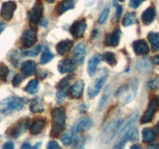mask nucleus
Listing matches in <instances>:
<instances>
[{
    "instance_id": "f257e3e1",
    "label": "nucleus",
    "mask_w": 159,
    "mask_h": 149,
    "mask_svg": "<svg viewBox=\"0 0 159 149\" xmlns=\"http://www.w3.org/2000/svg\"><path fill=\"white\" fill-rule=\"evenodd\" d=\"M52 118V127L51 136L52 138H58L61 133L64 130L66 121V113L63 107L55 108L51 111Z\"/></svg>"
},
{
    "instance_id": "f03ea898",
    "label": "nucleus",
    "mask_w": 159,
    "mask_h": 149,
    "mask_svg": "<svg viewBox=\"0 0 159 149\" xmlns=\"http://www.w3.org/2000/svg\"><path fill=\"white\" fill-rule=\"evenodd\" d=\"M24 106V101L22 98L12 96L2 99L0 102V113L2 114H10L15 111L22 110Z\"/></svg>"
},
{
    "instance_id": "7ed1b4c3",
    "label": "nucleus",
    "mask_w": 159,
    "mask_h": 149,
    "mask_svg": "<svg viewBox=\"0 0 159 149\" xmlns=\"http://www.w3.org/2000/svg\"><path fill=\"white\" fill-rule=\"evenodd\" d=\"M138 81L137 79L131 80L127 85H124V87H123L122 89L119 93L120 105L124 106L131 102L136 96L137 93H138Z\"/></svg>"
},
{
    "instance_id": "20e7f679",
    "label": "nucleus",
    "mask_w": 159,
    "mask_h": 149,
    "mask_svg": "<svg viewBox=\"0 0 159 149\" xmlns=\"http://www.w3.org/2000/svg\"><path fill=\"white\" fill-rule=\"evenodd\" d=\"M123 120L119 119L113 120L107 124L104 127L103 130L100 135V141L104 144H107L111 142L116 134L117 133L118 130L120 128L123 124Z\"/></svg>"
},
{
    "instance_id": "39448f33",
    "label": "nucleus",
    "mask_w": 159,
    "mask_h": 149,
    "mask_svg": "<svg viewBox=\"0 0 159 149\" xmlns=\"http://www.w3.org/2000/svg\"><path fill=\"white\" fill-rule=\"evenodd\" d=\"M30 126V120L26 118V119H21L17 121L16 124L11 126L6 131V134L12 138H17L23 134Z\"/></svg>"
},
{
    "instance_id": "423d86ee",
    "label": "nucleus",
    "mask_w": 159,
    "mask_h": 149,
    "mask_svg": "<svg viewBox=\"0 0 159 149\" xmlns=\"http://www.w3.org/2000/svg\"><path fill=\"white\" fill-rule=\"evenodd\" d=\"M107 78V71H106V72L104 71L102 74H101L100 75L98 76L93 82L89 85L88 88V96H89V98H94L99 94V93L100 92L101 88H102V85H103L104 82H105L106 79Z\"/></svg>"
},
{
    "instance_id": "0eeeda50",
    "label": "nucleus",
    "mask_w": 159,
    "mask_h": 149,
    "mask_svg": "<svg viewBox=\"0 0 159 149\" xmlns=\"http://www.w3.org/2000/svg\"><path fill=\"white\" fill-rule=\"evenodd\" d=\"M43 4L40 0H37L31 10L29 12V22L31 26L34 27L41 20L43 14Z\"/></svg>"
},
{
    "instance_id": "6e6552de",
    "label": "nucleus",
    "mask_w": 159,
    "mask_h": 149,
    "mask_svg": "<svg viewBox=\"0 0 159 149\" xmlns=\"http://www.w3.org/2000/svg\"><path fill=\"white\" fill-rule=\"evenodd\" d=\"M93 125L91 119L89 117H80L74 123L71 128L72 135H76L82 131H85Z\"/></svg>"
},
{
    "instance_id": "1a4fd4ad",
    "label": "nucleus",
    "mask_w": 159,
    "mask_h": 149,
    "mask_svg": "<svg viewBox=\"0 0 159 149\" xmlns=\"http://www.w3.org/2000/svg\"><path fill=\"white\" fill-rule=\"evenodd\" d=\"M37 40V32L34 29L30 28V29H26L23 32V35L21 37L22 44L24 47L29 48L32 47Z\"/></svg>"
},
{
    "instance_id": "9d476101",
    "label": "nucleus",
    "mask_w": 159,
    "mask_h": 149,
    "mask_svg": "<svg viewBox=\"0 0 159 149\" xmlns=\"http://www.w3.org/2000/svg\"><path fill=\"white\" fill-rule=\"evenodd\" d=\"M138 115H139L138 112H135L134 114H132L130 116V119L128 120L127 124L124 125V127H123L120 133V140H124V141H128V139H127V135L131 131L132 129L134 128V126L135 123L137 122V120L138 118Z\"/></svg>"
},
{
    "instance_id": "9b49d317",
    "label": "nucleus",
    "mask_w": 159,
    "mask_h": 149,
    "mask_svg": "<svg viewBox=\"0 0 159 149\" xmlns=\"http://www.w3.org/2000/svg\"><path fill=\"white\" fill-rule=\"evenodd\" d=\"M16 9V4L13 1L6 2L2 4L0 11V15L4 20H9L12 19L14 12Z\"/></svg>"
},
{
    "instance_id": "f8f14e48",
    "label": "nucleus",
    "mask_w": 159,
    "mask_h": 149,
    "mask_svg": "<svg viewBox=\"0 0 159 149\" xmlns=\"http://www.w3.org/2000/svg\"><path fill=\"white\" fill-rule=\"evenodd\" d=\"M85 54H86V47L85 43L81 42L78 43L73 50L72 57L76 63L82 65L85 60Z\"/></svg>"
},
{
    "instance_id": "ddd939ff",
    "label": "nucleus",
    "mask_w": 159,
    "mask_h": 149,
    "mask_svg": "<svg viewBox=\"0 0 159 149\" xmlns=\"http://www.w3.org/2000/svg\"><path fill=\"white\" fill-rule=\"evenodd\" d=\"M86 23L84 20L75 21L70 27V32L75 38H81L85 33Z\"/></svg>"
},
{
    "instance_id": "4468645a",
    "label": "nucleus",
    "mask_w": 159,
    "mask_h": 149,
    "mask_svg": "<svg viewBox=\"0 0 159 149\" xmlns=\"http://www.w3.org/2000/svg\"><path fill=\"white\" fill-rule=\"evenodd\" d=\"M156 105L157 102L155 100H152L149 103L148 106L147 110H146L145 113H144L143 116L141 119V124H147V123H150L151 121L153 120L154 116L155 114V111H156Z\"/></svg>"
},
{
    "instance_id": "2eb2a0df",
    "label": "nucleus",
    "mask_w": 159,
    "mask_h": 149,
    "mask_svg": "<svg viewBox=\"0 0 159 149\" xmlns=\"http://www.w3.org/2000/svg\"><path fill=\"white\" fill-rule=\"evenodd\" d=\"M120 29H115L111 34H107L104 39V43L109 47H116L120 43Z\"/></svg>"
},
{
    "instance_id": "dca6fc26",
    "label": "nucleus",
    "mask_w": 159,
    "mask_h": 149,
    "mask_svg": "<svg viewBox=\"0 0 159 149\" xmlns=\"http://www.w3.org/2000/svg\"><path fill=\"white\" fill-rule=\"evenodd\" d=\"M46 120L43 117H37L34 120L30 127V132L31 134L37 135L40 133L44 128Z\"/></svg>"
},
{
    "instance_id": "f3484780",
    "label": "nucleus",
    "mask_w": 159,
    "mask_h": 149,
    "mask_svg": "<svg viewBox=\"0 0 159 149\" xmlns=\"http://www.w3.org/2000/svg\"><path fill=\"white\" fill-rule=\"evenodd\" d=\"M75 63L71 59L66 58L61 61L57 65L58 71L61 74L64 73H71L75 71Z\"/></svg>"
},
{
    "instance_id": "a211bd4d",
    "label": "nucleus",
    "mask_w": 159,
    "mask_h": 149,
    "mask_svg": "<svg viewBox=\"0 0 159 149\" xmlns=\"http://www.w3.org/2000/svg\"><path fill=\"white\" fill-rule=\"evenodd\" d=\"M133 48L134 52L138 55H147L149 53V47L144 40H139L134 42Z\"/></svg>"
},
{
    "instance_id": "6ab92c4d",
    "label": "nucleus",
    "mask_w": 159,
    "mask_h": 149,
    "mask_svg": "<svg viewBox=\"0 0 159 149\" xmlns=\"http://www.w3.org/2000/svg\"><path fill=\"white\" fill-rule=\"evenodd\" d=\"M84 82L82 80H79L70 88L69 94L73 99H79L82 96L84 90Z\"/></svg>"
},
{
    "instance_id": "aec40b11",
    "label": "nucleus",
    "mask_w": 159,
    "mask_h": 149,
    "mask_svg": "<svg viewBox=\"0 0 159 149\" xmlns=\"http://www.w3.org/2000/svg\"><path fill=\"white\" fill-rule=\"evenodd\" d=\"M102 59V55L99 54H96L89 60L88 66H87V71L89 75H93L97 70L98 65Z\"/></svg>"
},
{
    "instance_id": "412c9836",
    "label": "nucleus",
    "mask_w": 159,
    "mask_h": 149,
    "mask_svg": "<svg viewBox=\"0 0 159 149\" xmlns=\"http://www.w3.org/2000/svg\"><path fill=\"white\" fill-rule=\"evenodd\" d=\"M73 47V41L71 40H64L59 42L56 46V50L58 54L65 55Z\"/></svg>"
},
{
    "instance_id": "4be33fe9",
    "label": "nucleus",
    "mask_w": 159,
    "mask_h": 149,
    "mask_svg": "<svg viewBox=\"0 0 159 149\" xmlns=\"http://www.w3.org/2000/svg\"><path fill=\"white\" fill-rule=\"evenodd\" d=\"M36 63L34 61H26L21 65V72L25 76H30L35 73Z\"/></svg>"
},
{
    "instance_id": "5701e85b",
    "label": "nucleus",
    "mask_w": 159,
    "mask_h": 149,
    "mask_svg": "<svg viewBox=\"0 0 159 149\" xmlns=\"http://www.w3.org/2000/svg\"><path fill=\"white\" fill-rule=\"evenodd\" d=\"M155 9L152 6L148 8L146 10L143 12L142 15H141V21L145 25H148L153 22V20L155 18Z\"/></svg>"
},
{
    "instance_id": "b1692460",
    "label": "nucleus",
    "mask_w": 159,
    "mask_h": 149,
    "mask_svg": "<svg viewBox=\"0 0 159 149\" xmlns=\"http://www.w3.org/2000/svg\"><path fill=\"white\" fill-rule=\"evenodd\" d=\"M135 68L140 73L145 74L152 70V64L148 59H139L135 65Z\"/></svg>"
},
{
    "instance_id": "393cba45",
    "label": "nucleus",
    "mask_w": 159,
    "mask_h": 149,
    "mask_svg": "<svg viewBox=\"0 0 159 149\" xmlns=\"http://www.w3.org/2000/svg\"><path fill=\"white\" fill-rule=\"evenodd\" d=\"M73 8H74V2H73L72 0H63L57 6L56 12L58 15H61L66 11L70 10Z\"/></svg>"
},
{
    "instance_id": "a878e982",
    "label": "nucleus",
    "mask_w": 159,
    "mask_h": 149,
    "mask_svg": "<svg viewBox=\"0 0 159 149\" xmlns=\"http://www.w3.org/2000/svg\"><path fill=\"white\" fill-rule=\"evenodd\" d=\"M156 138L155 133L151 127H146L142 131V139L144 143L153 142Z\"/></svg>"
},
{
    "instance_id": "bb28decb",
    "label": "nucleus",
    "mask_w": 159,
    "mask_h": 149,
    "mask_svg": "<svg viewBox=\"0 0 159 149\" xmlns=\"http://www.w3.org/2000/svg\"><path fill=\"white\" fill-rule=\"evenodd\" d=\"M148 39L152 46V51H157L159 49V34L155 32L149 33Z\"/></svg>"
},
{
    "instance_id": "cd10ccee",
    "label": "nucleus",
    "mask_w": 159,
    "mask_h": 149,
    "mask_svg": "<svg viewBox=\"0 0 159 149\" xmlns=\"http://www.w3.org/2000/svg\"><path fill=\"white\" fill-rule=\"evenodd\" d=\"M30 110L32 113H41L43 111V106L41 104L40 101L38 98H34L31 100L30 106Z\"/></svg>"
},
{
    "instance_id": "c85d7f7f",
    "label": "nucleus",
    "mask_w": 159,
    "mask_h": 149,
    "mask_svg": "<svg viewBox=\"0 0 159 149\" xmlns=\"http://www.w3.org/2000/svg\"><path fill=\"white\" fill-rule=\"evenodd\" d=\"M137 22V16L134 12H127L124 16L122 20V24L124 26H131Z\"/></svg>"
},
{
    "instance_id": "c756f323",
    "label": "nucleus",
    "mask_w": 159,
    "mask_h": 149,
    "mask_svg": "<svg viewBox=\"0 0 159 149\" xmlns=\"http://www.w3.org/2000/svg\"><path fill=\"white\" fill-rule=\"evenodd\" d=\"M39 82L37 79H32L28 82L26 85V88H25V91L28 93L29 94H34L38 90Z\"/></svg>"
},
{
    "instance_id": "7c9ffc66",
    "label": "nucleus",
    "mask_w": 159,
    "mask_h": 149,
    "mask_svg": "<svg viewBox=\"0 0 159 149\" xmlns=\"http://www.w3.org/2000/svg\"><path fill=\"white\" fill-rule=\"evenodd\" d=\"M104 60L106 61L108 65H110V66H115V65L117 64V61H116V56L112 52H106L103 54Z\"/></svg>"
},
{
    "instance_id": "2f4dec72",
    "label": "nucleus",
    "mask_w": 159,
    "mask_h": 149,
    "mask_svg": "<svg viewBox=\"0 0 159 149\" xmlns=\"http://www.w3.org/2000/svg\"><path fill=\"white\" fill-rule=\"evenodd\" d=\"M110 85H108V86H107V88H105V90H104L103 94H102V97H101L100 100H99V109H102V107L105 106L106 102H107V99H108L109 96H110Z\"/></svg>"
},
{
    "instance_id": "473e14b6",
    "label": "nucleus",
    "mask_w": 159,
    "mask_h": 149,
    "mask_svg": "<svg viewBox=\"0 0 159 149\" xmlns=\"http://www.w3.org/2000/svg\"><path fill=\"white\" fill-rule=\"evenodd\" d=\"M54 57V55H53L51 51H48V49H45L43 53L42 54L41 57H40V63L41 64H47L48 62H49L51 59Z\"/></svg>"
},
{
    "instance_id": "72a5a7b5",
    "label": "nucleus",
    "mask_w": 159,
    "mask_h": 149,
    "mask_svg": "<svg viewBox=\"0 0 159 149\" xmlns=\"http://www.w3.org/2000/svg\"><path fill=\"white\" fill-rule=\"evenodd\" d=\"M127 139H128V141H131V142H138V140H139V133H138V129H132L131 131L127 135Z\"/></svg>"
},
{
    "instance_id": "f704fd0d",
    "label": "nucleus",
    "mask_w": 159,
    "mask_h": 149,
    "mask_svg": "<svg viewBox=\"0 0 159 149\" xmlns=\"http://www.w3.org/2000/svg\"><path fill=\"white\" fill-rule=\"evenodd\" d=\"M9 74V68L4 64H0V80L6 81Z\"/></svg>"
},
{
    "instance_id": "c9c22d12",
    "label": "nucleus",
    "mask_w": 159,
    "mask_h": 149,
    "mask_svg": "<svg viewBox=\"0 0 159 149\" xmlns=\"http://www.w3.org/2000/svg\"><path fill=\"white\" fill-rule=\"evenodd\" d=\"M66 96V88H59L58 91L57 92V94H56L57 103H61V102H63Z\"/></svg>"
},
{
    "instance_id": "e433bc0d",
    "label": "nucleus",
    "mask_w": 159,
    "mask_h": 149,
    "mask_svg": "<svg viewBox=\"0 0 159 149\" xmlns=\"http://www.w3.org/2000/svg\"><path fill=\"white\" fill-rule=\"evenodd\" d=\"M61 142L63 143L64 145L68 146L70 145V144H72L73 138L69 133H65L61 136Z\"/></svg>"
},
{
    "instance_id": "4c0bfd02",
    "label": "nucleus",
    "mask_w": 159,
    "mask_h": 149,
    "mask_svg": "<svg viewBox=\"0 0 159 149\" xmlns=\"http://www.w3.org/2000/svg\"><path fill=\"white\" fill-rule=\"evenodd\" d=\"M72 75H68L67 77H65V79H62L60 82L57 85V88H66V87H68V85H69V82H71V79H72Z\"/></svg>"
},
{
    "instance_id": "58836bf2",
    "label": "nucleus",
    "mask_w": 159,
    "mask_h": 149,
    "mask_svg": "<svg viewBox=\"0 0 159 149\" xmlns=\"http://www.w3.org/2000/svg\"><path fill=\"white\" fill-rule=\"evenodd\" d=\"M109 12H110V9H109V8H105V9L102 10V13L100 14V16H99V20H98L99 23L102 24V23H105L106 20H107V18H108Z\"/></svg>"
},
{
    "instance_id": "ea45409f",
    "label": "nucleus",
    "mask_w": 159,
    "mask_h": 149,
    "mask_svg": "<svg viewBox=\"0 0 159 149\" xmlns=\"http://www.w3.org/2000/svg\"><path fill=\"white\" fill-rule=\"evenodd\" d=\"M40 50H41V46L37 45L35 47L33 48L32 50H30V51L24 52V54L26 56H29V57H34V56L37 55L40 53Z\"/></svg>"
},
{
    "instance_id": "a19ab883",
    "label": "nucleus",
    "mask_w": 159,
    "mask_h": 149,
    "mask_svg": "<svg viewBox=\"0 0 159 149\" xmlns=\"http://www.w3.org/2000/svg\"><path fill=\"white\" fill-rule=\"evenodd\" d=\"M23 79H24V77H23L22 74H16L14 76L13 79H12V85H13L14 86H17V85H19L22 82H23Z\"/></svg>"
},
{
    "instance_id": "79ce46f5",
    "label": "nucleus",
    "mask_w": 159,
    "mask_h": 149,
    "mask_svg": "<svg viewBox=\"0 0 159 149\" xmlns=\"http://www.w3.org/2000/svg\"><path fill=\"white\" fill-rule=\"evenodd\" d=\"M159 86V79L158 78H155V79H152L148 83V87L152 89H156Z\"/></svg>"
},
{
    "instance_id": "37998d69",
    "label": "nucleus",
    "mask_w": 159,
    "mask_h": 149,
    "mask_svg": "<svg viewBox=\"0 0 159 149\" xmlns=\"http://www.w3.org/2000/svg\"><path fill=\"white\" fill-rule=\"evenodd\" d=\"M142 2V0H130L129 5L132 9H137L141 4Z\"/></svg>"
},
{
    "instance_id": "c03bdc74",
    "label": "nucleus",
    "mask_w": 159,
    "mask_h": 149,
    "mask_svg": "<svg viewBox=\"0 0 159 149\" xmlns=\"http://www.w3.org/2000/svg\"><path fill=\"white\" fill-rule=\"evenodd\" d=\"M47 147L48 149H56V148H60V145L57 144L56 141H51L48 142V145H47Z\"/></svg>"
},
{
    "instance_id": "a18cd8bd",
    "label": "nucleus",
    "mask_w": 159,
    "mask_h": 149,
    "mask_svg": "<svg viewBox=\"0 0 159 149\" xmlns=\"http://www.w3.org/2000/svg\"><path fill=\"white\" fill-rule=\"evenodd\" d=\"M122 11L123 9L120 6H116V20H119L120 18L121 15H122Z\"/></svg>"
},
{
    "instance_id": "49530a36",
    "label": "nucleus",
    "mask_w": 159,
    "mask_h": 149,
    "mask_svg": "<svg viewBox=\"0 0 159 149\" xmlns=\"http://www.w3.org/2000/svg\"><path fill=\"white\" fill-rule=\"evenodd\" d=\"M2 147L4 149H12L14 148V144L13 143L9 141V142L5 143V144L2 146Z\"/></svg>"
},
{
    "instance_id": "de8ad7c7",
    "label": "nucleus",
    "mask_w": 159,
    "mask_h": 149,
    "mask_svg": "<svg viewBox=\"0 0 159 149\" xmlns=\"http://www.w3.org/2000/svg\"><path fill=\"white\" fill-rule=\"evenodd\" d=\"M152 62H153L155 65H159V54L154 57L153 60H152Z\"/></svg>"
},
{
    "instance_id": "09e8293b",
    "label": "nucleus",
    "mask_w": 159,
    "mask_h": 149,
    "mask_svg": "<svg viewBox=\"0 0 159 149\" xmlns=\"http://www.w3.org/2000/svg\"><path fill=\"white\" fill-rule=\"evenodd\" d=\"M31 147V146H30V144H29V143H25V144H23V145L21 146V148H24V149H26V148H30Z\"/></svg>"
},
{
    "instance_id": "8fccbe9b",
    "label": "nucleus",
    "mask_w": 159,
    "mask_h": 149,
    "mask_svg": "<svg viewBox=\"0 0 159 149\" xmlns=\"http://www.w3.org/2000/svg\"><path fill=\"white\" fill-rule=\"evenodd\" d=\"M5 24L3 23H0V33L2 32L3 29H5Z\"/></svg>"
},
{
    "instance_id": "3c124183",
    "label": "nucleus",
    "mask_w": 159,
    "mask_h": 149,
    "mask_svg": "<svg viewBox=\"0 0 159 149\" xmlns=\"http://www.w3.org/2000/svg\"><path fill=\"white\" fill-rule=\"evenodd\" d=\"M155 131L158 133V134L159 135V121L158 122V124H156V126H155Z\"/></svg>"
},
{
    "instance_id": "603ef678",
    "label": "nucleus",
    "mask_w": 159,
    "mask_h": 149,
    "mask_svg": "<svg viewBox=\"0 0 159 149\" xmlns=\"http://www.w3.org/2000/svg\"><path fill=\"white\" fill-rule=\"evenodd\" d=\"M45 1H46L47 2H49V3H53V2H54V1H55V0H45Z\"/></svg>"
},
{
    "instance_id": "864d4df0",
    "label": "nucleus",
    "mask_w": 159,
    "mask_h": 149,
    "mask_svg": "<svg viewBox=\"0 0 159 149\" xmlns=\"http://www.w3.org/2000/svg\"><path fill=\"white\" fill-rule=\"evenodd\" d=\"M131 148H140V147L138 145H134L132 146Z\"/></svg>"
},
{
    "instance_id": "5fc2aeb1",
    "label": "nucleus",
    "mask_w": 159,
    "mask_h": 149,
    "mask_svg": "<svg viewBox=\"0 0 159 149\" xmlns=\"http://www.w3.org/2000/svg\"><path fill=\"white\" fill-rule=\"evenodd\" d=\"M156 102H157V105L158 106H159V96L158 98H157V99H156Z\"/></svg>"
},
{
    "instance_id": "6e6d98bb",
    "label": "nucleus",
    "mask_w": 159,
    "mask_h": 149,
    "mask_svg": "<svg viewBox=\"0 0 159 149\" xmlns=\"http://www.w3.org/2000/svg\"><path fill=\"white\" fill-rule=\"evenodd\" d=\"M119 1H120V2H124V0H119Z\"/></svg>"
},
{
    "instance_id": "4d7b16f0",
    "label": "nucleus",
    "mask_w": 159,
    "mask_h": 149,
    "mask_svg": "<svg viewBox=\"0 0 159 149\" xmlns=\"http://www.w3.org/2000/svg\"><path fill=\"white\" fill-rule=\"evenodd\" d=\"M142 1H143V2H144V0H142Z\"/></svg>"
}]
</instances>
